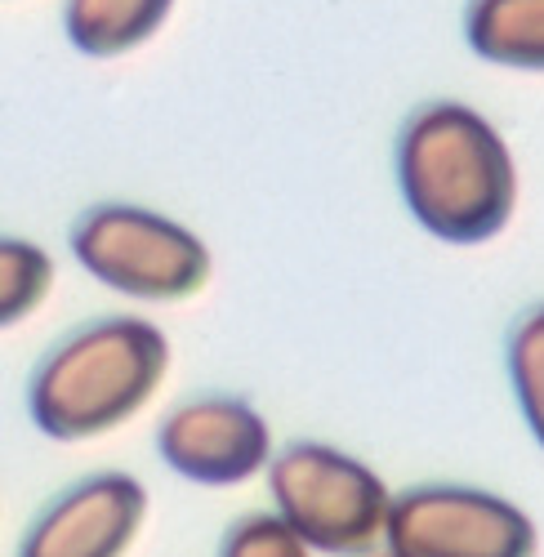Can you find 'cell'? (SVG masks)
Returning a JSON list of instances; mask_svg holds the SVG:
<instances>
[{"label": "cell", "instance_id": "1", "mask_svg": "<svg viewBox=\"0 0 544 557\" xmlns=\"http://www.w3.org/2000/svg\"><path fill=\"white\" fill-rule=\"evenodd\" d=\"M397 188L411 219L446 246H486L518 210V165L478 108L420 103L397 134Z\"/></svg>", "mask_w": 544, "mask_h": 557}, {"label": "cell", "instance_id": "2", "mask_svg": "<svg viewBox=\"0 0 544 557\" xmlns=\"http://www.w3.org/2000/svg\"><path fill=\"white\" fill-rule=\"evenodd\" d=\"M170 370V339L148 317H99L45 352L27 414L50 442H89L139 414Z\"/></svg>", "mask_w": 544, "mask_h": 557}, {"label": "cell", "instance_id": "3", "mask_svg": "<svg viewBox=\"0 0 544 557\" xmlns=\"http://www.w3.org/2000/svg\"><path fill=\"white\" fill-rule=\"evenodd\" d=\"M268 513L282 518L317 557H357L388 540L393 486L331 442H286L268 463Z\"/></svg>", "mask_w": 544, "mask_h": 557}, {"label": "cell", "instance_id": "4", "mask_svg": "<svg viewBox=\"0 0 544 557\" xmlns=\"http://www.w3.org/2000/svg\"><path fill=\"white\" fill-rule=\"evenodd\" d=\"M72 259L99 286L139 299L174 304L193 299L214 272L210 246L188 223L134 201H99L72 223Z\"/></svg>", "mask_w": 544, "mask_h": 557}, {"label": "cell", "instance_id": "5", "mask_svg": "<svg viewBox=\"0 0 544 557\" xmlns=\"http://www.w3.org/2000/svg\"><path fill=\"white\" fill-rule=\"evenodd\" d=\"M384 544L401 557H540V527L500 491L420 482L393 495Z\"/></svg>", "mask_w": 544, "mask_h": 557}, {"label": "cell", "instance_id": "6", "mask_svg": "<svg viewBox=\"0 0 544 557\" xmlns=\"http://www.w3.org/2000/svg\"><path fill=\"white\" fill-rule=\"evenodd\" d=\"M272 429L263 414L233 393H206L174 406L157 429L161 463L201 491H237L268 473Z\"/></svg>", "mask_w": 544, "mask_h": 557}, {"label": "cell", "instance_id": "7", "mask_svg": "<svg viewBox=\"0 0 544 557\" xmlns=\"http://www.w3.org/2000/svg\"><path fill=\"white\" fill-rule=\"evenodd\" d=\"M148 486L134 473H85L36 508L14 557H129L148 527Z\"/></svg>", "mask_w": 544, "mask_h": 557}, {"label": "cell", "instance_id": "8", "mask_svg": "<svg viewBox=\"0 0 544 557\" xmlns=\"http://www.w3.org/2000/svg\"><path fill=\"white\" fill-rule=\"evenodd\" d=\"M465 40L495 67L544 72V0H469Z\"/></svg>", "mask_w": 544, "mask_h": 557}, {"label": "cell", "instance_id": "9", "mask_svg": "<svg viewBox=\"0 0 544 557\" xmlns=\"http://www.w3.org/2000/svg\"><path fill=\"white\" fill-rule=\"evenodd\" d=\"M174 0H67L63 27L85 59H116L161 32Z\"/></svg>", "mask_w": 544, "mask_h": 557}, {"label": "cell", "instance_id": "10", "mask_svg": "<svg viewBox=\"0 0 544 557\" xmlns=\"http://www.w3.org/2000/svg\"><path fill=\"white\" fill-rule=\"evenodd\" d=\"M54 290V259L27 237H0V331L27 321Z\"/></svg>", "mask_w": 544, "mask_h": 557}, {"label": "cell", "instance_id": "11", "mask_svg": "<svg viewBox=\"0 0 544 557\" xmlns=\"http://www.w3.org/2000/svg\"><path fill=\"white\" fill-rule=\"evenodd\" d=\"M505 361H509V388L518 397V410H522L535 446L544 450V304L527 308L514 321Z\"/></svg>", "mask_w": 544, "mask_h": 557}, {"label": "cell", "instance_id": "12", "mask_svg": "<svg viewBox=\"0 0 544 557\" xmlns=\"http://www.w3.org/2000/svg\"><path fill=\"white\" fill-rule=\"evenodd\" d=\"M214 557H317V553L282 518H272L263 508V513H242L237 522H228Z\"/></svg>", "mask_w": 544, "mask_h": 557}, {"label": "cell", "instance_id": "13", "mask_svg": "<svg viewBox=\"0 0 544 557\" xmlns=\"http://www.w3.org/2000/svg\"><path fill=\"white\" fill-rule=\"evenodd\" d=\"M357 557H401L393 544H380V548H367V553H357Z\"/></svg>", "mask_w": 544, "mask_h": 557}]
</instances>
